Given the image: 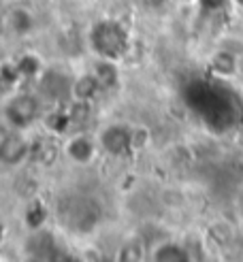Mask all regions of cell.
I'll use <instances>...</instances> for the list:
<instances>
[{
  "label": "cell",
  "mask_w": 243,
  "mask_h": 262,
  "mask_svg": "<svg viewBox=\"0 0 243 262\" xmlns=\"http://www.w3.org/2000/svg\"><path fill=\"white\" fill-rule=\"evenodd\" d=\"M5 115L13 130H26L38 117V100L30 94H17L9 100Z\"/></svg>",
  "instance_id": "cell-5"
},
{
  "label": "cell",
  "mask_w": 243,
  "mask_h": 262,
  "mask_svg": "<svg viewBox=\"0 0 243 262\" xmlns=\"http://www.w3.org/2000/svg\"><path fill=\"white\" fill-rule=\"evenodd\" d=\"M32 143L24 130H9L0 137V164L3 166H19L30 158Z\"/></svg>",
  "instance_id": "cell-3"
},
{
  "label": "cell",
  "mask_w": 243,
  "mask_h": 262,
  "mask_svg": "<svg viewBox=\"0 0 243 262\" xmlns=\"http://www.w3.org/2000/svg\"><path fill=\"white\" fill-rule=\"evenodd\" d=\"M100 92H102V88H100V83H98V79L94 77L92 71H87V73H83L79 77H75L73 83H71V98L75 102L90 104V102H94L98 98Z\"/></svg>",
  "instance_id": "cell-7"
},
{
  "label": "cell",
  "mask_w": 243,
  "mask_h": 262,
  "mask_svg": "<svg viewBox=\"0 0 243 262\" xmlns=\"http://www.w3.org/2000/svg\"><path fill=\"white\" fill-rule=\"evenodd\" d=\"M149 262H194V256L186 243L164 239L149 247Z\"/></svg>",
  "instance_id": "cell-6"
},
{
  "label": "cell",
  "mask_w": 243,
  "mask_h": 262,
  "mask_svg": "<svg viewBox=\"0 0 243 262\" xmlns=\"http://www.w3.org/2000/svg\"><path fill=\"white\" fill-rule=\"evenodd\" d=\"M96 139L102 154L118 156L120 158V156H128L135 151V126L130 124L111 122L98 130Z\"/></svg>",
  "instance_id": "cell-1"
},
{
  "label": "cell",
  "mask_w": 243,
  "mask_h": 262,
  "mask_svg": "<svg viewBox=\"0 0 243 262\" xmlns=\"http://www.w3.org/2000/svg\"><path fill=\"white\" fill-rule=\"evenodd\" d=\"M209 67H211L213 75L228 79V77H233L237 73V56L233 54V51L220 49V51H215V54L211 56Z\"/></svg>",
  "instance_id": "cell-10"
},
{
  "label": "cell",
  "mask_w": 243,
  "mask_h": 262,
  "mask_svg": "<svg viewBox=\"0 0 243 262\" xmlns=\"http://www.w3.org/2000/svg\"><path fill=\"white\" fill-rule=\"evenodd\" d=\"M92 73L98 79L102 92H109V90H115L120 83V69L115 60H109V58H98L92 67Z\"/></svg>",
  "instance_id": "cell-9"
},
{
  "label": "cell",
  "mask_w": 243,
  "mask_h": 262,
  "mask_svg": "<svg viewBox=\"0 0 243 262\" xmlns=\"http://www.w3.org/2000/svg\"><path fill=\"white\" fill-rule=\"evenodd\" d=\"M94 49L98 58L118 60L126 51V36L118 24H100L94 36Z\"/></svg>",
  "instance_id": "cell-4"
},
{
  "label": "cell",
  "mask_w": 243,
  "mask_h": 262,
  "mask_svg": "<svg viewBox=\"0 0 243 262\" xmlns=\"http://www.w3.org/2000/svg\"><path fill=\"white\" fill-rule=\"evenodd\" d=\"M113 262H149V252L139 237H128L118 245Z\"/></svg>",
  "instance_id": "cell-8"
},
{
  "label": "cell",
  "mask_w": 243,
  "mask_h": 262,
  "mask_svg": "<svg viewBox=\"0 0 243 262\" xmlns=\"http://www.w3.org/2000/svg\"><path fill=\"white\" fill-rule=\"evenodd\" d=\"M9 19H11V32L28 34L32 30V17H30V13L26 9H11Z\"/></svg>",
  "instance_id": "cell-11"
},
{
  "label": "cell",
  "mask_w": 243,
  "mask_h": 262,
  "mask_svg": "<svg viewBox=\"0 0 243 262\" xmlns=\"http://www.w3.org/2000/svg\"><path fill=\"white\" fill-rule=\"evenodd\" d=\"M62 154H64V158L75 166H90L102 151H100L96 135L77 130V133H73V135H69L67 139H64Z\"/></svg>",
  "instance_id": "cell-2"
},
{
  "label": "cell",
  "mask_w": 243,
  "mask_h": 262,
  "mask_svg": "<svg viewBox=\"0 0 243 262\" xmlns=\"http://www.w3.org/2000/svg\"><path fill=\"white\" fill-rule=\"evenodd\" d=\"M233 5H239V7H243V0H230Z\"/></svg>",
  "instance_id": "cell-12"
}]
</instances>
